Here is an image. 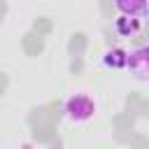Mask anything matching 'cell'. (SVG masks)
I'll use <instances>...</instances> for the list:
<instances>
[{"instance_id": "obj_1", "label": "cell", "mask_w": 149, "mask_h": 149, "mask_svg": "<svg viewBox=\"0 0 149 149\" xmlns=\"http://www.w3.org/2000/svg\"><path fill=\"white\" fill-rule=\"evenodd\" d=\"M95 100L91 98V95H86V93H74V95H70L68 100H65V105H63V114H65V119H70V121H74V123H79V121H88L93 114H95Z\"/></svg>"}, {"instance_id": "obj_2", "label": "cell", "mask_w": 149, "mask_h": 149, "mask_svg": "<svg viewBox=\"0 0 149 149\" xmlns=\"http://www.w3.org/2000/svg\"><path fill=\"white\" fill-rule=\"evenodd\" d=\"M126 68L137 81H147V47H137L135 51H130Z\"/></svg>"}, {"instance_id": "obj_3", "label": "cell", "mask_w": 149, "mask_h": 149, "mask_svg": "<svg viewBox=\"0 0 149 149\" xmlns=\"http://www.w3.org/2000/svg\"><path fill=\"white\" fill-rule=\"evenodd\" d=\"M116 9L121 12V16H128V19H135V21H144L147 16V2L144 0H137V2H128V0H121L116 2Z\"/></svg>"}, {"instance_id": "obj_4", "label": "cell", "mask_w": 149, "mask_h": 149, "mask_svg": "<svg viewBox=\"0 0 149 149\" xmlns=\"http://www.w3.org/2000/svg\"><path fill=\"white\" fill-rule=\"evenodd\" d=\"M126 61H128V54L123 49H109L105 56H102V63L112 70H123L126 68Z\"/></svg>"}, {"instance_id": "obj_5", "label": "cell", "mask_w": 149, "mask_h": 149, "mask_svg": "<svg viewBox=\"0 0 149 149\" xmlns=\"http://www.w3.org/2000/svg\"><path fill=\"white\" fill-rule=\"evenodd\" d=\"M114 26H116V30H119L121 35H133V33L140 28V21H135V19H128V16H119Z\"/></svg>"}]
</instances>
